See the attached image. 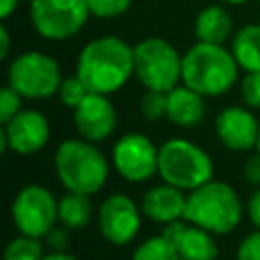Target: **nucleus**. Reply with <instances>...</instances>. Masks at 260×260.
Masks as SVG:
<instances>
[{
    "mask_svg": "<svg viewBox=\"0 0 260 260\" xmlns=\"http://www.w3.org/2000/svg\"><path fill=\"white\" fill-rule=\"evenodd\" d=\"M75 73L95 93H116L134 75V47L118 37L89 41L77 55Z\"/></svg>",
    "mask_w": 260,
    "mask_h": 260,
    "instance_id": "nucleus-1",
    "label": "nucleus"
},
{
    "mask_svg": "<svg viewBox=\"0 0 260 260\" xmlns=\"http://www.w3.org/2000/svg\"><path fill=\"white\" fill-rule=\"evenodd\" d=\"M55 175L65 191L95 195L110 177V162L104 152L85 138L63 140L53 156Z\"/></svg>",
    "mask_w": 260,
    "mask_h": 260,
    "instance_id": "nucleus-2",
    "label": "nucleus"
},
{
    "mask_svg": "<svg viewBox=\"0 0 260 260\" xmlns=\"http://www.w3.org/2000/svg\"><path fill=\"white\" fill-rule=\"evenodd\" d=\"M240 65L223 45L197 41L183 55L181 81L205 98L223 95L238 81Z\"/></svg>",
    "mask_w": 260,
    "mask_h": 260,
    "instance_id": "nucleus-3",
    "label": "nucleus"
},
{
    "mask_svg": "<svg viewBox=\"0 0 260 260\" xmlns=\"http://www.w3.org/2000/svg\"><path fill=\"white\" fill-rule=\"evenodd\" d=\"M244 217V203L238 191L223 181H207L187 193L185 219L215 236L234 232Z\"/></svg>",
    "mask_w": 260,
    "mask_h": 260,
    "instance_id": "nucleus-4",
    "label": "nucleus"
},
{
    "mask_svg": "<svg viewBox=\"0 0 260 260\" xmlns=\"http://www.w3.org/2000/svg\"><path fill=\"white\" fill-rule=\"evenodd\" d=\"M158 177L189 193L213 179V158L193 140L169 138L158 146Z\"/></svg>",
    "mask_w": 260,
    "mask_h": 260,
    "instance_id": "nucleus-5",
    "label": "nucleus"
},
{
    "mask_svg": "<svg viewBox=\"0 0 260 260\" xmlns=\"http://www.w3.org/2000/svg\"><path fill=\"white\" fill-rule=\"evenodd\" d=\"M183 55L165 39L148 37L134 45V75L146 89L169 91L179 85Z\"/></svg>",
    "mask_w": 260,
    "mask_h": 260,
    "instance_id": "nucleus-6",
    "label": "nucleus"
},
{
    "mask_svg": "<svg viewBox=\"0 0 260 260\" xmlns=\"http://www.w3.org/2000/svg\"><path fill=\"white\" fill-rule=\"evenodd\" d=\"M63 81L59 63L41 51H26L8 65V85L26 100H45L59 91Z\"/></svg>",
    "mask_w": 260,
    "mask_h": 260,
    "instance_id": "nucleus-7",
    "label": "nucleus"
},
{
    "mask_svg": "<svg viewBox=\"0 0 260 260\" xmlns=\"http://www.w3.org/2000/svg\"><path fill=\"white\" fill-rule=\"evenodd\" d=\"M10 215L20 234L45 238L59 223V199L43 185H24L12 199Z\"/></svg>",
    "mask_w": 260,
    "mask_h": 260,
    "instance_id": "nucleus-8",
    "label": "nucleus"
},
{
    "mask_svg": "<svg viewBox=\"0 0 260 260\" xmlns=\"http://www.w3.org/2000/svg\"><path fill=\"white\" fill-rule=\"evenodd\" d=\"M30 22L49 41H65L77 35L89 12L87 0H30Z\"/></svg>",
    "mask_w": 260,
    "mask_h": 260,
    "instance_id": "nucleus-9",
    "label": "nucleus"
},
{
    "mask_svg": "<svg viewBox=\"0 0 260 260\" xmlns=\"http://www.w3.org/2000/svg\"><path fill=\"white\" fill-rule=\"evenodd\" d=\"M114 171L128 183H144L158 175V146L140 132L120 136L112 146Z\"/></svg>",
    "mask_w": 260,
    "mask_h": 260,
    "instance_id": "nucleus-10",
    "label": "nucleus"
},
{
    "mask_svg": "<svg viewBox=\"0 0 260 260\" xmlns=\"http://www.w3.org/2000/svg\"><path fill=\"white\" fill-rule=\"evenodd\" d=\"M142 209L126 193L108 195L98 207V228L112 246H128L140 232Z\"/></svg>",
    "mask_w": 260,
    "mask_h": 260,
    "instance_id": "nucleus-11",
    "label": "nucleus"
},
{
    "mask_svg": "<svg viewBox=\"0 0 260 260\" xmlns=\"http://www.w3.org/2000/svg\"><path fill=\"white\" fill-rule=\"evenodd\" d=\"M51 138V126L45 114L39 110H20L10 122L2 124L0 148L2 152L12 150L16 154L28 156L37 154L47 146Z\"/></svg>",
    "mask_w": 260,
    "mask_h": 260,
    "instance_id": "nucleus-12",
    "label": "nucleus"
},
{
    "mask_svg": "<svg viewBox=\"0 0 260 260\" xmlns=\"http://www.w3.org/2000/svg\"><path fill=\"white\" fill-rule=\"evenodd\" d=\"M118 114L106 93L89 91L73 110V126L77 134L89 142H104L116 130Z\"/></svg>",
    "mask_w": 260,
    "mask_h": 260,
    "instance_id": "nucleus-13",
    "label": "nucleus"
},
{
    "mask_svg": "<svg viewBox=\"0 0 260 260\" xmlns=\"http://www.w3.org/2000/svg\"><path fill=\"white\" fill-rule=\"evenodd\" d=\"M215 134L219 142L234 152H246L256 148L260 122L244 106H228L215 118Z\"/></svg>",
    "mask_w": 260,
    "mask_h": 260,
    "instance_id": "nucleus-14",
    "label": "nucleus"
},
{
    "mask_svg": "<svg viewBox=\"0 0 260 260\" xmlns=\"http://www.w3.org/2000/svg\"><path fill=\"white\" fill-rule=\"evenodd\" d=\"M160 234L173 242L181 260H217L219 256V248L213 238L215 234L189 223L187 219H177L162 225Z\"/></svg>",
    "mask_w": 260,
    "mask_h": 260,
    "instance_id": "nucleus-15",
    "label": "nucleus"
},
{
    "mask_svg": "<svg viewBox=\"0 0 260 260\" xmlns=\"http://www.w3.org/2000/svg\"><path fill=\"white\" fill-rule=\"evenodd\" d=\"M185 207H187V191L171 185L160 183L150 187L140 201V209L146 219L167 225L177 219H185Z\"/></svg>",
    "mask_w": 260,
    "mask_h": 260,
    "instance_id": "nucleus-16",
    "label": "nucleus"
},
{
    "mask_svg": "<svg viewBox=\"0 0 260 260\" xmlns=\"http://www.w3.org/2000/svg\"><path fill=\"white\" fill-rule=\"evenodd\" d=\"M167 118L181 128H193L205 118V95L181 83L167 91Z\"/></svg>",
    "mask_w": 260,
    "mask_h": 260,
    "instance_id": "nucleus-17",
    "label": "nucleus"
},
{
    "mask_svg": "<svg viewBox=\"0 0 260 260\" xmlns=\"http://www.w3.org/2000/svg\"><path fill=\"white\" fill-rule=\"evenodd\" d=\"M232 32V16L223 6H205L195 18V37L201 43L223 45Z\"/></svg>",
    "mask_w": 260,
    "mask_h": 260,
    "instance_id": "nucleus-18",
    "label": "nucleus"
},
{
    "mask_svg": "<svg viewBox=\"0 0 260 260\" xmlns=\"http://www.w3.org/2000/svg\"><path fill=\"white\" fill-rule=\"evenodd\" d=\"M93 217V205L91 195L67 191L63 197H59V223H63L69 230H83L89 225Z\"/></svg>",
    "mask_w": 260,
    "mask_h": 260,
    "instance_id": "nucleus-19",
    "label": "nucleus"
},
{
    "mask_svg": "<svg viewBox=\"0 0 260 260\" xmlns=\"http://www.w3.org/2000/svg\"><path fill=\"white\" fill-rule=\"evenodd\" d=\"M232 53L244 71H260V24L242 26L234 41Z\"/></svg>",
    "mask_w": 260,
    "mask_h": 260,
    "instance_id": "nucleus-20",
    "label": "nucleus"
},
{
    "mask_svg": "<svg viewBox=\"0 0 260 260\" xmlns=\"http://www.w3.org/2000/svg\"><path fill=\"white\" fill-rule=\"evenodd\" d=\"M45 244L43 238L18 234L4 248V260H43Z\"/></svg>",
    "mask_w": 260,
    "mask_h": 260,
    "instance_id": "nucleus-21",
    "label": "nucleus"
},
{
    "mask_svg": "<svg viewBox=\"0 0 260 260\" xmlns=\"http://www.w3.org/2000/svg\"><path fill=\"white\" fill-rule=\"evenodd\" d=\"M130 260H181V258H179L173 242L169 238H165L162 234H158V236H152V238L144 240L142 244H138L134 248Z\"/></svg>",
    "mask_w": 260,
    "mask_h": 260,
    "instance_id": "nucleus-22",
    "label": "nucleus"
},
{
    "mask_svg": "<svg viewBox=\"0 0 260 260\" xmlns=\"http://www.w3.org/2000/svg\"><path fill=\"white\" fill-rule=\"evenodd\" d=\"M138 108H140V114L146 120H150V122H156L160 118H167V91L146 89L140 95Z\"/></svg>",
    "mask_w": 260,
    "mask_h": 260,
    "instance_id": "nucleus-23",
    "label": "nucleus"
},
{
    "mask_svg": "<svg viewBox=\"0 0 260 260\" xmlns=\"http://www.w3.org/2000/svg\"><path fill=\"white\" fill-rule=\"evenodd\" d=\"M87 93H89V89H87V85L79 79L77 73H75V75H69V77H63V81H61V85H59V91H57L61 104L67 106V108H71V110H75V108L83 102V98H85Z\"/></svg>",
    "mask_w": 260,
    "mask_h": 260,
    "instance_id": "nucleus-24",
    "label": "nucleus"
},
{
    "mask_svg": "<svg viewBox=\"0 0 260 260\" xmlns=\"http://www.w3.org/2000/svg\"><path fill=\"white\" fill-rule=\"evenodd\" d=\"M20 110H22V95L14 87L4 85L0 91V124L10 122Z\"/></svg>",
    "mask_w": 260,
    "mask_h": 260,
    "instance_id": "nucleus-25",
    "label": "nucleus"
},
{
    "mask_svg": "<svg viewBox=\"0 0 260 260\" xmlns=\"http://www.w3.org/2000/svg\"><path fill=\"white\" fill-rule=\"evenodd\" d=\"M132 0H87L89 12L98 18H114L130 8Z\"/></svg>",
    "mask_w": 260,
    "mask_h": 260,
    "instance_id": "nucleus-26",
    "label": "nucleus"
},
{
    "mask_svg": "<svg viewBox=\"0 0 260 260\" xmlns=\"http://www.w3.org/2000/svg\"><path fill=\"white\" fill-rule=\"evenodd\" d=\"M240 91L248 108H260V71H246L244 79L240 81Z\"/></svg>",
    "mask_w": 260,
    "mask_h": 260,
    "instance_id": "nucleus-27",
    "label": "nucleus"
},
{
    "mask_svg": "<svg viewBox=\"0 0 260 260\" xmlns=\"http://www.w3.org/2000/svg\"><path fill=\"white\" fill-rule=\"evenodd\" d=\"M236 260H260V230L242 238L236 250Z\"/></svg>",
    "mask_w": 260,
    "mask_h": 260,
    "instance_id": "nucleus-28",
    "label": "nucleus"
},
{
    "mask_svg": "<svg viewBox=\"0 0 260 260\" xmlns=\"http://www.w3.org/2000/svg\"><path fill=\"white\" fill-rule=\"evenodd\" d=\"M69 228H65L63 223H59V225H55L43 240L51 246V250H65L67 248V244H69Z\"/></svg>",
    "mask_w": 260,
    "mask_h": 260,
    "instance_id": "nucleus-29",
    "label": "nucleus"
},
{
    "mask_svg": "<svg viewBox=\"0 0 260 260\" xmlns=\"http://www.w3.org/2000/svg\"><path fill=\"white\" fill-rule=\"evenodd\" d=\"M242 173H244V179H246L250 185L260 187V152L252 154V156L244 162Z\"/></svg>",
    "mask_w": 260,
    "mask_h": 260,
    "instance_id": "nucleus-30",
    "label": "nucleus"
},
{
    "mask_svg": "<svg viewBox=\"0 0 260 260\" xmlns=\"http://www.w3.org/2000/svg\"><path fill=\"white\" fill-rule=\"evenodd\" d=\"M246 213H248L250 223H252L256 230H260V187H256V189L252 191V195L248 197Z\"/></svg>",
    "mask_w": 260,
    "mask_h": 260,
    "instance_id": "nucleus-31",
    "label": "nucleus"
},
{
    "mask_svg": "<svg viewBox=\"0 0 260 260\" xmlns=\"http://www.w3.org/2000/svg\"><path fill=\"white\" fill-rule=\"evenodd\" d=\"M10 51V35L6 24H0V59H4Z\"/></svg>",
    "mask_w": 260,
    "mask_h": 260,
    "instance_id": "nucleus-32",
    "label": "nucleus"
},
{
    "mask_svg": "<svg viewBox=\"0 0 260 260\" xmlns=\"http://www.w3.org/2000/svg\"><path fill=\"white\" fill-rule=\"evenodd\" d=\"M16 4H18V0H0V18L6 20L16 10Z\"/></svg>",
    "mask_w": 260,
    "mask_h": 260,
    "instance_id": "nucleus-33",
    "label": "nucleus"
},
{
    "mask_svg": "<svg viewBox=\"0 0 260 260\" xmlns=\"http://www.w3.org/2000/svg\"><path fill=\"white\" fill-rule=\"evenodd\" d=\"M43 260H77V258L73 254H69L67 250H53V252L45 254Z\"/></svg>",
    "mask_w": 260,
    "mask_h": 260,
    "instance_id": "nucleus-34",
    "label": "nucleus"
},
{
    "mask_svg": "<svg viewBox=\"0 0 260 260\" xmlns=\"http://www.w3.org/2000/svg\"><path fill=\"white\" fill-rule=\"evenodd\" d=\"M223 2H228V4H244L248 0H223Z\"/></svg>",
    "mask_w": 260,
    "mask_h": 260,
    "instance_id": "nucleus-35",
    "label": "nucleus"
},
{
    "mask_svg": "<svg viewBox=\"0 0 260 260\" xmlns=\"http://www.w3.org/2000/svg\"><path fill=\"white\" fill-rule=\"evenodd\" d=\"M256 150L260 152V134H258V142H256Z\"/></svg>",
    "mask_w": 260,
    "mask_h": 260,
    "instance_id": "nucleus-36",
    "label": "nucleus"
}]
</instances>
